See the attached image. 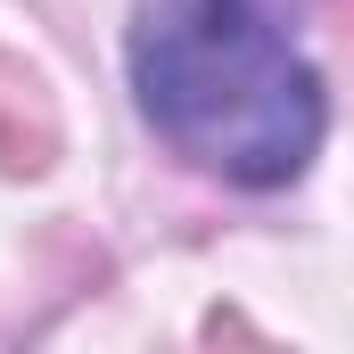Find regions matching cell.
I'll return each instance as SVG.
<instances>
[{"label": "cell", "mask_w": 354, "mask_h": 354, "mask_svg": "<svg viewBox=\"0 0 354 354\" xmlns=\"http://www.w3.org/2000/svg\"><path fill=\"white\" fill-rule=\"evenodd\" d=\"M305 8L313 0H140L124 66L174 157L231 189H280L313 165L330 99Z\"/></svg>", "instance_id": "obj_1"}]
</instances>
